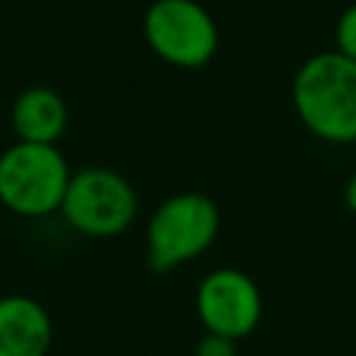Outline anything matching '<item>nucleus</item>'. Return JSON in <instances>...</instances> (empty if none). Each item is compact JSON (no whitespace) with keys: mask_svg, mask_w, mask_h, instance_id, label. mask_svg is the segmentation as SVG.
I'll return each mask as SVG.
<instances>
[{"mask_svg":"<svg viewBox=\"0 0 356 356\" xmlns=\"http://www.w3.org/2000/svg\"><path fill=\"white\" fill-rule=\"evenodd\" d=\"M300 122L323 142H356V61L337 50L309 56L292 81Z\"/></svg>","mask_w":356,"mask_h":356,"instance_id":"nucleus-1","label":"nucleus"},{"mask_svg":"<svg viewBox=\"0 0 356 356\" xmlns=\"http://www.w3.org/2000/svg\"><path fill=\"white\" fill-rule=\"evenodd\" d=\"M70 175L56 145L17 142L0 153V203L19 217H44L61 209Z\"/></svg>","mask_w":356,"mask_h":356,"instance_id":"nucleus-2","label":"nucleus"},{"mask_svg":"<svg viewBox=\"0 0 356 356\" xmlns=\"http://www.w3.org/2000/svg\"><path fill=\"white\" fill-rule=\"evenodd\" d=\"M220 231V209L200 192H181L164 200L147 222V261L153 270H172L197 259Z\"/></svg>","mask_w":356,"mask_h":356,"instance_id":"nucleus-3","label":"nucleus"},{"mask_svg":"<svg viewBox=\"0 0 356 356\" xmlns=\"http://www.w3.org/2000/svg\"><path fill=\"white\" fill-rule=\"evenodd\" d=\"M136 192L125 175L108 167H86L70 175L61 214L86 236H117L136 217Z\"/></svg>","mask_w":356,"mask_h":356,"instance_id":"nucleus-4","label":"nucleus"},{"mask_svg":"<svg viewBox=\"0 0 356 356\" xmlns=\"http://www.w3.org/2000/svg\"><path fill=\"white\" fill-rule=\"evenodd\" d=\"M150 50L181 70H197L217 53V22L197 0H156L142 22Z\"/></svg>","mask_w":356,"mask_h":356,"instance_id":"nucleus-5","label":"nucleus"},{"mask_svg":"<svg viewBox=\"0 0 356 356\" xmlns=\"http://www.w3.org/2000/svg\"><path fill=\"white\" fill-rule=\"evenodd\" d=\"M197 314L206 334H220L236 342L259 325L261 292L242 270H214L197 286Z\"/></svg>","mask_w":356,"mask_h":356,"instance_id":"nucleus-6","label":"nucleus"},{"mask_svg":"<svg viewBox=\"0 0 356 356\" xmlns=\"http://www.w3.org/2000/svg\"><path fill=\"white\" fill-rule=\"evenodd\" d=\"M53 323L44 306L25 295L0 298V356H47Z\"/></svg>","mask_w":356,"mask_h":356,"instance_id":"nucleus-7","label":"nucleus"},{"mask_svg":"<svg viewBox=\"0 0 356 356\" xmlns=\"http://www.w3.org/2000/svg\"><path fill=\"white\" fill-rule=\"evenodd\" d=\"M67 120H70L67 103L61 100L58 92L47 86L25 89L11 106V125L19 142L56 145L67 131Z\"/></svg>","mask_w":356,"mask_h":356,"instance_id":"nucleus-8","label":"nucleus"},{"mask_svg":"<svg viewBox=\"0 0 356 356\" xmlns=\"http://www.w3.org/2000/svg\"><path fill=\"white\" fill-rule=\"evenodd\" d=\"M334 39H337V53L356 61V3L339 14L337 28H334Z\"/></svg>","mask_w":356,"mask_h":356,"instance_id":"nucleus-9","label":"nucleus"},{"mask_svg":"<svg viewBox=\"0 0 356 356\" xmlns=\"http://www.w3.org/2000/svg\"><path fill=\"white\" fill-rule=\"evenodd\" d=\"M195 356H236V342L220 334H206L197 342Z\"/></svg>","mask_w":356,"mask_h":356,"instance_id":"nucleus-10","label":"nucleus"},{"mask_svg":"<svg viewBox=\"0 0 356 356\" xmlns=\"http://www.w3.org/2000/svg\"><path fill=\"white\" fill-rule=\"evenodd\" d=\"M342 200H345V206H348L350 211H356V170H353V175L348 178V184H345V189H342Z\"/></svg>","mask_w":356,"mask_h":356,"instance_id":"nucleus-11","label":"nucleus"}]
</instances>
